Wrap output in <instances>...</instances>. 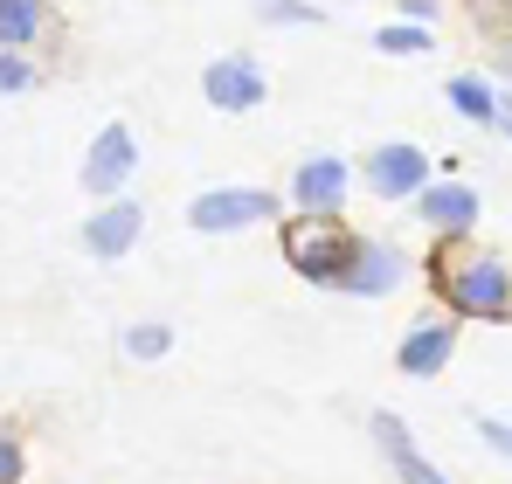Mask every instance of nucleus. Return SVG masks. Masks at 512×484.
<instances>
[{"mask_svg": "<svg viewBox=\"0 0 512 484\" xmlns=\"http://www.w3.org/2000/svg\"><path fill=\"white\" fill-rule=\"evenodd\" d=\"M374 42H381V56H423V49H429L423 21H416V28H409V21H402V28H381Z\"/></svg>", "mask_w": 512, "mask_h": 484, "instance_id": "dca6fc26", "label": "nucleus"}, {"mask_svg": "<svg viewBox=\"0 0 512 484\" xmlns=\"http://www.w3.org/2000/svg\"><path fill=\"white\" fill-rule=\"evenodd\" d=\"M367 187L388 194V201H416V187H429V153H416V146H381L367 160Z\"/></svg>", "mask_w": 512, "mask_h": 484, "instance_id": "6e6552de", "label": "nucleus"}, {"mask_svg": "<svg viewBox=\"0 0 512 484\" xmlns=\"http://www.w3.org/2000/svg\"><path fill=\"white\" fill-rule=\"evenodd\" d=\"M436 291L450 298V312L464 319H512V270L492 256H457L443 249L436 256Z\"/></svg>", "mask_w": 512, "mask_h": 484, "instance_id": "f257e3e1", "label": "nucleus"}, {"mask_svg": "<svg viewBox=\"0 0 512 484\" xmlns=\"http://www.w3.org/2000/svg\"><path fill=\"white\" fill-rule=\"evenodd\" d=\"M42 28H49L42 0H0V49L28 56V42H42Z\"/></svg>", "mask_w": 512, "mask_h": 484, "instance_id": "f8f14e48", "label": "nucleus"}, {"mask_svg": "<svg viewBox=\"0 0 512 484\" xmlns=\"http://www.w3.org/2000/svg\"><path fill=\"white\" fill-rule=\"evenodd\" d=\"M270 215H277V201L263 187H208L187 201V229H201V236H236V229L270 222Z\"/></svg>", "mask_w": 512, "mask_h": 484, "instance_id": "7ed1b4c3", "label": "nucleus"}, {"mask_svg": "<svg viewBox=\"0 0 512 484\" xmlns=\"http://www.w3.org/2000/svg\"><path fill=\"white\" fill-rule=\"evenodd\" d=\"M132 166H139L132 125H104V132L90 139V153H84V194H118V187L132 180Z\"/></svg>", "mask_w": 512, "mask_h": 484, "instance_id": "20e7f679", "label": "nucleus"}, {"mask_svg": "<svg viewBox=\"0 0 512 484\" xmlns=\"http://www.w3.org/2000/svg\"><path fill=\"white\" fill-rule=\"evenodd\" d=\"M416 215L436 222V229H471V222H478V194L457 187V180H443V187H416Z\"/></svg>", "mask_w": 512, "mask_h": 484, "instance_id": "9d476101", "label": "nucleus"}, {"mask_svg": "<svg viewBox=\"0 0 512 484\" xmlns=\"http://www.w3.org/2000/svg\"><path fill=\"white\" fill-rule=\"evenodd\" d=\"M21 478H28V450L0 429V484H21Z\"/></svg>", "mask_w": 512, "mask_h": 484, "instance_id": "a211bd4d", "label": "nucleus"}, {"mask_svg": "<svg viewBox=\"0 0 512 484\" xmlns=\"http://www.w3.org/2000/svg\"><path fill=\"white\" fill-rule=\"evenodd\" d=\"M450 104H457L464 118H478V125H492V118H499V97H492L478 77H450Z\"/></svg>", "mask_w": 512, "mask_h": 484, "instance_id": "4468645a", "label": "nucleus"}, {"mask_svg": "<svg viewBox=\"0 0 512 484\" xmlns=\"http://www.w3.org/2000/svg\"><path fill=\"white\" fill-rule=\"evenodd\" d=\"M201 97H208L215 111H256V104H263V70H256L250 56H215V63L201 70Z\"/></svg>", "mask_w": 512, "mask_h": 484, "instance_id": "39448f33", "label": "nucleus"}, {"mask_svg": "<svg viewBox=\"0 0 512 484\" xmlns=\"http://www.w3.org/2000/svg\"><path fill=\"white\" fill-rule=\"evenodd\" d=\"M499 125H506V132H512V111H499Z\"/></svg>", "mask_w": 512, "mask_h": 484, "instance_id": "4be33fe9", "label": "nucleus"}, {"mask_svg": "<svg viewBox=\"0 0 512 484\" xmlns=\"http://www.w3.org/2000/svg\"><path fill=\"white\" fill-rule=\"evenodd\" d=\"M167 346H173L167 325H132V332H125V353H132V360H160Z\"/></svg>", "mask_w": 512, "mask_h": 484, "instance_id": "f3484780", "label": "nucleus"}, {"mask_svg": "<svg viewBox=\"0 0 512 484\" xmlns=\"http://www.w3.org/2000/svg\"><path fill=\"white\" fill-rule=\"evenodd\" d=\"M256 14L263 21H319V7H305V0H263Z\"/></svg>", "mask_w": 512, "mask_h": 484, "instance_id": "6ab92c4d", "label": "nucleus"}, {"mask_svg": "<svg viewBox=\"0 0 512 484\" xmlns=\"http://www.w3.org/2000/svg\"><path fill=\"white\" fill-rule=\"evenodd\" d=\"M291 194H298L305 215H333L346 201V160H305L298 180H291Z\"/></svg>", "mask_w": 512, "mask_h": 484, "instance_id": "1a4fd4ad", "label": "nucleus"}, {"mask_svg": "<svg viewBox=\"0 0 512 484\" xmlns=\"http://www.w3.org/2000/svg\"><path fill=\"white\" fill-rule=\"evenodd\" d=\"M139 229H146V208H139V201H104L84 222V249L97 263H118V256L139 242Z\"/></svg>", "mask_w": 512, "mask_h": 484, "instance_id": "423d86ee", "label": "nucleus"}, {"mask_svg": "<svg viewBox=\"0 0 512 484\" xmlns=\"http://www.w3.org/2000/svg\"><path fill=\"white\" fill-rule=\"evenodd\" d=\"M395 284H402V256L388 242H353V256H346V270H340V291H353V298H388Z\"/></svg>", "mask_w": 512, "mask_h": 484, "instance_id": "0eeeda50", "label": "nucleus"}, {"mask_svg": "<svg viewBox=\"0 0 512 484\" xmlns=\"http://www.w3.org/2000/svg\"><path fill=\"white\" fill-rule=\"evenodd\" d=\"M450 346H457V325H423V332H409L402 339V374H436L443 360H450Z\"/></svg>", "mask_w": 512, "mask_h": 484, "instance_id": "9b49d317", "label": "nucleus"}, {"mask_svg": "<svg viewBox=\"0 0 512 484\" xmlns=\"http://www.w3.org/2000/svg\"><path fill=\"white\" fill-rule=\"evenodd\" d=\"M42 83V70L28 63V56H14V49H0V97H28Z\"/></svg>", "mask_w": 512, "mask_h": 484, "instance_id": "2eb2a0df", "label": "nucleus"}, {"mask_svg": "<svg viewBox=\"0 0 512 484\" xmlns=\"http://www.w3.org/2000/svg\"><path fill=\"white\" fill-rule=\"evenodd\" d=\"M402 14H409V21H429V14H436V0H402Z\"/></svg>", "mask_w": 512, "mask_h": 484, "instance_id": "aec40b11", "label": "nucleus"}, {"mask_svg": "<svg viewBox=\"0 0 512 484\" xmlns=\"http://www.w3.org/2000/svg\"><path fill=\"white\" fill-rule=\"evenodd\" d=\"M284 256H291L298 277H312V284H340L346 256H353V236L340 229V215H298V222L284 229Z\"/></svg>", "mask_w": 512, "mask_h": 484, "instance_id": "f03ea898", "label": "nucleus"}, {"mask_svg": "<svg viewBox=\"0 0 512 484\" xmlns=\"http://www.w3.org/2000/svg\"><path fill=\"white\" fill-rule=\"evenodd\" d=\"M485 436H492L499 450H512V429H506V422H485Z\"/></svg>", "mask_w": 512, "mask_h": 484, "instance_id": "412c9836", "label": "nucleus"}, {"mask_svg": "<svg viewBox=\"0 0 512 484\" xmlns=\"http://www.w3.org/2000/svg\"><path fill=\"white\" fill-rule=\"evenodd\" d=\"M374 436H381V450L395 457L402 484H443V478H436V464H423V457H416V443H409V429H402L395 415H374Z\"/></svg>", "mask_w": 512, "mask_h": 484, "instance_id": "ddd939ff", "label": "nucleus"}]
</instances>
